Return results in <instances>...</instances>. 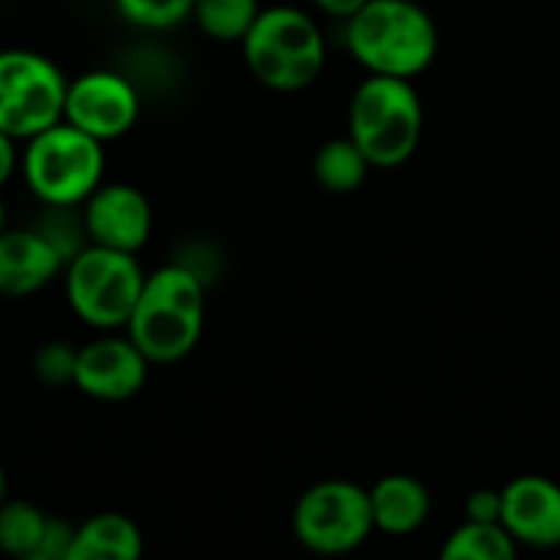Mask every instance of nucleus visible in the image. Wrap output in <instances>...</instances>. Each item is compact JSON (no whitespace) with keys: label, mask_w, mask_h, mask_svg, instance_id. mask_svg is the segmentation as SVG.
I'll use <instances>...</instances> for the list:
<instances>
[{"label":"nucleus","mask_w":560,"mask_h":560,"mask_svg":"<svg viewBox=\"0 0 560 560\" xmlns=\"http://www.w3.org/2000/svg\"><path fill=\"white\" fill-rule=\"evenodd\" d=\"M518 555V541L509 535L502 522H472L466 518L443 541V560H512Z\"/></svg>","instance_id":"nucleus-17"},{"label":"nucleus","mask_w":560,"mask_h":560,"mask_svg":"<svg viewBox=\"0 0 560 560\" xmlns=\"http://www.w3.org/2000/svg\"><path fill=\"white\" fill-rule=\"evenodd\" d=\"M502 525L518 548L560 545V486L548 476H518L502 489Z\"/></svg>","instance_id":"nucleus-13"},{"label":"nucleus","mask_w":560,"mask_h":560,"mask_svg":"<svg viewBox=\"0 0 560 560\" xmlns=\"http://www.w3.org/2000/svg\"><path fill=\"white\" fill-rule=\"evenodd\" d=\"M20 171V141H13L7 131H0V187Z\"/></svg>","instance_id":"nucleus-24"},{"label":"nucleus","mask_w":560,"mask_h":560,"mask_svg":"<svg viewBox=\"0 0 560 560\" xmlns=\"http://www.w3.org/2000/svg\"><path fill=\"white\" fill-rule=\"evenodd\" d=\"M112 3L125 23L148 33L174 30L194 13V0H112Z\"/></svg>","instance_id":"nucleus-20"},{"label":"nucleus","mask_w":560,"mask_h":560,"mask_svg":"<svg viewBox=\"0 0 560 560\" xmlns=\"http://www.w3.org/2000/svg\"><path fill=\"white\" fill-rule=\"evenodd\" d=\"M207 322V282L187 262H167L144 276L138 305L125 325L151 364H177L194 354Z\"/></svg>","instance_id":"nucleus-1"},{"label":"nucleus","mask_w":560,"mask_h":560,"mask_svg":"<svg viewBox=\"0 0 560 560\" xmlns=\"http://www.w3.org/2000/svg\"><path fill=\"white\" fill-rule=\"evenodd\" d=\"M66 256L33 226H7L0 233V299H30L62 279Z\"/></svg>","instance_id":"nucleus-12"},{"label":"nucleus","mask_w":560,"mask_h":560,"mask_svg":"<svg viewBox=\"0 0 560 560\" xmlns=\"http://www.w3.org/2000/svg\"><path fill=\"white\" fill-rule=\"evenodd\" d=\"M348 135L374 167L407 164L423 138V102L413 79L368 72L348 105Z\"/></svg>","instance_id":"nucleus-5"},{"label":"nucleus","mask_w":560,"mask_h":560,"mask_svg":"<svg viewBox=\"0 0 560 560\" xmlns=\"http://www.w3.org/2000/svg\"><path fill=\"white\" fill-rule=\"evenodd\" d=\"M371 167L374 164L368 161V154L358 148V141L351 135L348 138L325 141L315 151V161H312L315 180L325 190H331V194H351V190H358L368 180V171Z\"/></svg>","instance_id":"nucleus-16"},{"label":"nucleus","mask_w":560,"mask_h":560,"mask_svg":"<svg viewBox=\"0 0 560 560\" xmlns=\"http://www.w3.org/2000/svg\"><path fill=\"white\" fill-rule=\"evenodd\" d=\"M144 276L135 253L85 243L62 269L66 305L92 331H125Z\"/></svg>","instance_id":"nucleus-6"},{"label":"nucleus","mask_w":560,"mask_h":560,"mask_svg":"<svg viewBox=\"0 0 560 560\" xmlns=\"http://www.w3.org/2000/svg\"><path fill=\"white\" fill-rule=\"evenodd\" d=\"M151 361L128 338V331H98V338L79 345L72 387L98 404L131 400L148 381Z\"/></svg>","instance_id":"nucleus-10"},{"label":"nucleus","mask_w":560,"mask_h":560,"mask_svg":"<svg viewBox=\"0 0 560 560\" xmlns=\"http://www.w3.org/2000/svg\"><path fill=\"white\" fill-rule=\"evenodd\" d=\"M66 85V72L49 56L23 46L0 49V131L23 144L62 121Z\"/></svg>","instance_id":"nucleus-7"},{"label":"nucleus","mask_w":560,"mask_h":560,"mask_svg":"<svg viewBox=\"0 0 560 560\" xmlns=\"http://www.w3.org/2000/svg\"><path fill=\"white\" fill-rule=\"evenodd\" d=\"M144 535L135 518L121 512H98L75 525L69 560H138Z\"/></svg>","instance_id":"nucleus-15"},{"label":"nucleus","mask_w":560,"mask_h":560,"mask_svg":"<svg viewBox=\"0 0 560 560\" xmlns=\"http://www.w3.org/2000/svg\"><path fill=\"white\" fill-rule=\"evenodd\" d=\"M259 10V0H194L190 20L200 26L203 36L217 43H243Z\"/></svg>","instance_id":"nucleus-19"},{"label":"nucleus","mask_w":560,"mask_h":560,"mask_svg":"<svg viewBox=\"0 0 560 560\" xmlns=\"http://www.w3.org/2000/svg\"><path fill=\"white\" fill-rule=\"evenodd\" d=\"M62 118L102 144L125 138L141 118V92L118 69H85L66 85Z\"/></svg>","instance_id":"nucleus-9"},{"label":"nucleus","mask_w":560,"mask_h":560,"mask_svg":"<svg viewBox=\"0 0 560 560\" xmlns=\"http://www.w3.org/2000/svg\"><path fill=\"white\" fill-rule=\"evenodd\" d=\"M20 174L43 207H82L105 180V144L62 118L23 141Z\"/></svg>","instance_id":"nucleus-4"},{"label":"nucleus","mask_w":560,"mask_h":560,"mask_svg":"<svg viewBox=\"0 0 560 560\" xmlns=\"http://www.w3.org/2000/svg\"><path fill=\"white\" fill-rule=\"evenodd\" d=\"M322 13L335 16V20H348L351 13H358L368 0H312Z\"/></svg>","instance_id":"nucleus-25"},{"label":"nucleus","mask_w":560,"mask_h":560,"mask_svg":"<svg viewBox=\"0 0 560 560\" xmlns=\"http://www.w3.org/2000/svg\"><path fill=\"white\" fill-rule=\"evenodd\" d=\"M49 515L23 499H7L0 505V551L10 558L33 560L39 551Z\"/></svg>","instance_id":"nucleus-18"},{"label":"nucleus","mask_w":560,"mask_h":560,"mask_svg":"<svg viewBox=\"0 0 560 560\" xmlns=\"http://www.w3.org/2000/svg\"><path fill=\"white\" fill-rule=\"evenodd\" d=\"M240 46L246 69L272 92H302L325 69L322 26L289 3L262 7Z\"/></svg>","instance_id":"nucleus-3"},{"label":"nucleus","mask_w":560,"mask_h":560,"mask_svg":"<svg viewBox=\"0 0 560 560\" xmlns=\"http://www.w3.org/2000/svg\"><path fill=\"white\" fill-rule=\"evenodd\" d=\"M72 535H75V525H69L66 518L49 515L46 532H43V541H39V551H36L33 560H69Z\"/></svg>","instance_id":"nucleus-22"},{"label":"nucleus","mask_w":560,"mask_h":560,"mask_svg":"<svg viewBox=\"0 0 560 560\" xmlns=\"http://www.w3.org/2000/svg\"><path fill=\"white\" fill-rule=\"evenodd\" d=\"M368 495H371L374 532H384L390 538H404V535L420 532L433 512L430 489L407 472H390V476L377 479L368 489Z\"/></svg>","instance_id":"nucleus-14"},{"label":"nucleus","mask_w":560,"mask_h":560,"mask_svg":"<svg viewBox=\"0 0 560 560\" xmlns=\"http://www.w3.org/2000/svg\"><path fill=\"white\" fill-rule=\"evenodd\" d=\"M345 23L351 56L374 75L413 79L436 59V23L413 0H368Z\"/></svg>","instance_id":"nucleus-2"},{"label":"nucleus","mask_w":560,"mask_h":560,"mask_svg":"<svg viewBox=\"0 0 560 560\" xmlns=\"http://www.w3.org/2000/svg\"><path fill=\"white\" fill-rule=\"evenodd\" d=\"M89 243L112 246L121 253H141L154 233V207L135 184L102 180L79 207Z\"/></svg>","instance_id":"nucleus-11"},{"label":"nucleus","mask_w":560,"mask_h":560,"mask_svg":"<svg viewBox=\"0 0 560 560\" xmlns=\"http://www.w3.org/2000/svg\"><path fill=\"white\" fill-rule=\"evenodd\" d=\"M79 348L69 341H43L33 354V377L43 387H72Z\"/></svg>","instance_id":"nucleus-21"},{"label":"nucleus","mask_w":560,"mask_h":560,"mask_svg":"<svg viewBox=\"0 0 560 560\" xmlns=\"http://www.w3.org/2000/svg\"><path fill=\"white\" fill-rule=\"evenodd\" d=\"M292 535L302 548L338 558L361 548L374 535L371 495L348 479H325L305 489L292 509Z\"/></svg>","instance_id":"nucleus-8"},{"label":"nucleus","mask_w":560,"mask_h":560,"mask_svg":"<svg viewBox=\"0 0 560 560\" xmlns=\"http://www.w3.org/2000/svg\"><path fill=\"white\" fill-rule=\"evenodd\" d=\"M466 518H472V522H502V489H476L466 499Z\"/></svg>","instance_id":"nucleus-23"},{"label":"nucleus","mask_w":560,"mask_h":560,"mask_svg":"<svg viewBox=\"0 0 560 560\" xmlns=\"http://www.w3.org/2000/svg\"><path fill=\"white\" fill-rule=\"evenodd\" d=\"M7 502V472H3V466H0V505Z\"/></svg>","instance_id":"nucleus-26"},{"label":"nucleus","mask_w":560,"mask_h":560,"mask_svg":"<svg viewBox=\"0 0 560 560\" xmlns=\"http://www.w3.org/2000/svg\"><path fill=\"white\" fill-rule=\"evenodd\" d=\"M10 223H7V203H3V197H0V233L7 230Z\"/></svg>","instance_id":"nucleus-27"}]
</instances>
